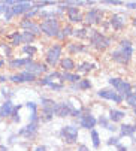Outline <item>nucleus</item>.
Returning <instances> with one entry per match:
<instances>
[{"label": "nucleus", "mask_w": 136, "mask_h": 151, "mask_svg": "<svg viewBox=\"0 0 136 151\" xmlns=\"http://www.w3.org/2000/svg\"><path fill=\"white\" fill-rule=\"evenodd\" d=\"M22 52H24L27 57H33L36 52H37V48L36 47H33V45H24V47H22Z\"/></svg>", "instance_id": "obj_34"}, {"label": "nucleus", "mask_w": 136, "mask_h": 151, "mask_svg": "<svg viewBox=\"0 0 136 151\" xmlns=\"http://www.w3.org/2000/svg\"><path fill=\"white\" fill-rule=\"evenodd\" d=\"M67 50H69L71 54H76V52H85L87 47H84L82 44H69L67 45Z\"/></svg>", "instance_id": "obj_30"}, {"label": "nucleus", "mask_w": 136, "mask_h": 151, "mask_svg": "<svg viewBox=\"0 0 136 151\" xmlns=\"http://www.w3.org/2000/svg\"><path fill=\"white\" fill-rule=\"evenodd\" d=\"M78 136H79V130L76 126H63L61 130H60V138L67 144V145H72V144H76L78 141Z\"/></svg>", "instance_id": "obj_5"}, {"label": "nucleus", "mask_w": 136, "mask_h": 151, "mask_svg": "<svg viewBox=\"0 0 136 151\" xmlns=\"http://www.w3.org/2000/svg\"><path fill=\"white\" fill-rule=\"evenodd\" d=\"M71 35H73V29H72L71 26H64V27L60 30V33H58L57 37H60V39H66L67 36H71Z\"/></svg>", "instance_id": "obj_32"}, {"label": "nucleus", "mask_w": 136, "mask_h": 151, "mask_svg": "<svg viewBox=\"0 0 136 151\" xmlns=\"http://www.w3.org/2000/svg\"><path fill=\"white\" fill-rule=\"evenodd\" d=\"M126 117V112L124 111H118V109H111L109 111V121H112V123H118V121H121L123 118Z\"/></svg>", "instance_id": "obj_24"}, {"label": "nucleus", "mask_w": 136, "mask_h": 151, "mask_svg": "<svg viewBox=\"0 0 136 151\" xmlns=\"http://www.w3.org/2000/svg\"><path fill=\"white\" fill-rule=\"evenodd\" d=\"M2 94L6 97V100H11V97H12V91H11L9 88H3V90H2Z\"/></svg>", "instance_id": "obj_43"}, {"label": "nucleus", "mask_w": 136, "mask_h": 151, "mask_svg": "<svg viewBox=\"0 0 136 151\" xmlns=\"http://www.w3.org/2000/svg\"><path fill=\"white\" fill-rule=\"evenodd\" d=\"M36 40V36L29 33V32H21V44H26V45H32L33 42Z\"/></svg>", "instance_id": "obj_29"}, {"label": "nucleus", "mask_w": 136, "mask_h": 151, "mask_svg": "<svg viewBox=\"0 0 136 151\" xmlns=\"http://www.w3.org/2000/svg\"><path fill=\"white\" fill-rule=\"evenodd\" d=\"M103 11L99 9V8H93V9H90L85 17H84V21L87 24H100L102 21H103Z\"/></svg>", "instance_id": "obj_10"}, {"label": "nucleus", "mask_w": 136, "mask_h": 151, "mask_svg": "<svg viewBox=\"0 0 136 151\" xmlns=\"http://www.w3.org/2000/svg\"><path fill=\"white\" fill-rule=\"evenodd\" d=\"M14 106L15 105L12 103V100H5L2 105H0V118H11Z\"/></svg>", "instance_id": "obj_19"}, {"label": "nucleus", "mask_w": 136, "mask_h": 151, "mask_svg": "<svg viewBox=\"0 0 136 151\" xmlns=\"http://www.w3.org/2000/svg\"><path fill=\"white\" fill-rule=\"evenodd\" d=\"M3 66H5V61H3V60H0V68H3Z\"/></svg>", "instance_id": "obj_51"}, {"label": "nucleus", "mask_w": 136, "mask_h": 151, "mask_svg": "<svg viewBox=\"0 0 136 151\" xmlns=\"http://www.w3.org/2000/svg\"><path fill=\"white\" fill-rule=\"evenodd\" d=\"M19 27L22 29V32H29V33H32L35 36L40 35V27H39L37 23H35L33 19H24L22 18L21 23H19Z\"/></svg>", "instance_id": "obj_13"}, {"label": "nucleus", "mask_w": 136, "mask_h": 151, "mask_svg": "<svg viewBox=\"0 0 136 151\" xmlns=\"http://www.w3.org/2000/svg\"><path fill=\"white\" fill-rule=\"evenodd\" d=\"M126 8H129V9H136V2H129V3H126Z\"/></svg>", "instance_id": "obj_44"}, {"label": "nucleus", "mask_w": 136, "mask_h": 151, "mask_svg": "<svg viewBox=\"0 0 136 151\" xmlns=\"http://www.w3.org/2000/svg\"><path fill=\"white\" fill-rule=\"evenodd\" d=\"M63 52V47L60 44H54L53 47H50V50L47 51V54H45V60H47L48 66L54 68L55 64L60 61V55Z\"/></svg>", "instance_id": "obj_8"}, {"label": "nucleus", "mask_w": 136, "mask_h": 151, "mask_svg": "<svg viewBox=\"0 0 136 151\" xmlns=\"http://www.w3.org/2000/svg\"><path fill=\"white\" fill-rule=\"evenodd\" d=\"M36 79L35 75L26 72V70H22V72H18V73H14L9 76V81L14 82V84H24V82H33Z\"/></svg>", "instance_id": "obj_12"}, {"label": "nucleus", "mask_w": 136, "mask_h": 151, "mask_svg": "<svg viewBox=\"0 0 136 151\" xmlns=\"http://www.w3.org/2000/svg\"><path fill=\"white\" fill-rule=\"evenodd\" d=\"M108 82L112 85V87L115 88V91L121 96V97H127L130 93H132V84L123 78H109Z\"/></svg>", "instance_id": "obj_4"}, {"label": "nucleus", "mask_w": 136, "mask_h": 151, "mask_svg": "<svg viewBox=\"0 0 136 151\" xmlns=\"http://www.w3.org/2000/svg\"><path fill=\"white\" fill-rule=\"evenodd\" d=\"M37 132H39V121L37 123H29L27 126L19 129L17 136H21V138H24L27 141H33L36 138Z\"/></svg>", "instance_id": "obj_9"}, {"label": "nucleus", "mask_w": 136, "mask_h": 151, "mask_svg": "<svg viewBox=\"0 0 136 151\" xmlns=\"http://www.w3.org/2000/svg\"><path fill=\"white\" fill-rule=\"evenodd\" d=\"M8 39H9V42H11V47H18V45H21V32H12V33H9L8 35Z\"/></svg>", "instance_id": "obj_27"}, {"label": "nucleus", "mask_w": 136, "mask_h": 151, "mask_svg": "<svg viewBox=\"0 0 136 151\" xmlns=\"http://www.w3.org/2000/svg\"><path fill=\"white\" fill-rule=\"evenodd\" d=\"M72 88H79V90H88V88H91V81L90 79H82L78 82V85H73Z\"/></svg>", "instance_id": "obj_31"}, {"label": "nucleus", "mask_w": 136, "mask_h": 151, "mask_svg": "<svg viewBox=\"0 0 136 151\" xmlns=\"http://www.w3.org/2000/svg\"><path fill=\"white\" fill-rule=\"evenodd\" d=\"M33 8L32 2H17V5L12 6V14L15 15H26Z\"/></svg>", "instance_id": "obj_17"}, {"label": "nucleus", "mask_w": 136, "mask_h": 151, "mask_svg": "<svg viewBox=\"0 0 136 151\" xmlns=\"http://www.w3.org/2000/svg\"><path fill=\"white\" fill-rule=\"evenodd\" d=\"M97 124V118L94 115H91V112H87L79 118V126L84 129H88V130H93Z\"/></svg>", "instance_id": "obj_15"}, {"label": "nucleus", "mask_w": 136, "mask_h": 151, "mask_svg": "<svg viewBox=\"0 0 136 151\" xmlns=\"http://www.w3.org/2000/svg\"><path fill=\"white\" fill-rule=\"evenodd\" d=\"M26 106L29 108V111H30L29 123H37V121H39V117H37V105H36L35 102H27Z\"/></svg>", "instance_id": "obj_21"}, {"label": "nucleus", "mask_w": 136, "mask_h": 151, "mask_svg": "<svg viewBox=\"0 0 136 151\" xmlns=\"http://www.w3.org/2000/svg\"><path fill=\"white\" fill-rule=\"evenodd\" d=\"M50 88H53V90H55V91H61L63 88H64V85H63V82H60V84H57L55 81L54 82H51L50 85H48Z\"/></svg>", "instance_id": "obj_39"}, {"label": "nucleus", "mask_w": 136, "mask_h": 151, "mask_svg": "<svg viewBox=\"0 0 136 151\" xmlns=\"http://www.w3.org/2000/svg\"><path fill=\"white\" fill-rule=\"evenodd\" d=\"M3 17H5V21H6V23L14 18V14H12V8H11V6H8V8H6V11H5Z\"/></svg>", "instance_id": "obj_40"}, {"label": "nucleus", "mask_w": 136, "mask_h": 151, "mask_svg": "<svg viewBox=\"0 0 136 151\" xmlns=\"http://www.w3.org/2000/svg\"><path fill=\"white\" fill-rule=\"evenodd\" d=\"M60 66H61V69H63L64 72H69V70H73V69L76 68V64H75V61H73L72 58L66 57V58H61V60H60Z\"/></svg>", "instance_id": "obj_23"}, {"label": "nucleus", "mask_w": 136, "mask_h": 151, "mask_svg": "<svg viewBox=\"0 0 136 151\" xmlns=\"http://www.w3.org/2000/svg\"><path fill=\"white\" fill-rule=\"evenodd\" d=\"M78 151H90V150H88V147H87V145L81 144V145L78 147Z\"/></svg>", "instance_id": "obj_45"}, {"label": "nucleus", "mask_w": 136, "mask_h": 151, "mask_svg": "<svg viewBox=\"0 0 136 151\" xmlns=\"http://www.w3.org/2000/svg\"><path fill=\"white\" fill-rule=\"evenodd\" d=\"M26 72H29V73H32V75H35V76H40L42 73H47L48 72V66L45 63H40V61H30L27 66H26V69H24Z\"/></svg>", "instance_id": "obj_11"}, {"label": "nucleus", "mask_w": 136, "mask_h": 151, "mask_svg": "<svg viewBox=\"0 0 136 151\" xmlns=\"http://www.w3.org/2000/svg\"><path fill=\"white\" fill-rule=\"evenodd\" d=\"M5 81H6V76L5 75H0V84H3Z\"/></svg>", "instance_id": "obj_49"}, {"label": "nucleus", "mask_w": 136, "mask_h": 151, "mask_svg": "<svg viewBox=\"0 0 136 151\" xmlns=\"http://www.w3.org/2000/svg\"><path fill=\"white\" fill-rule=\"evenodd\" d=\"M133 114H135V115H136V109H135V111H133Z\"/></svg>", "instance_id": "obj_53"}, {"label": "nucleus", "mask_w": 136, "mask_h": 151, "mask_svg": "<svg viewBox=\"0 0 136 151\" xmlns=\"http://www.w3.org/2000/svg\"><path fill=\"white\" fill-rule=\"evenodd\" d=\"M75 69H76L79 73H88V72H91L93 69H96V64H94V63H90V61H84V63L78 64Z\"/></svg>", "instance_id": "obj_25"}, {"label": "nucleus", "mask_w": 136, "mask_h": 151, "mask_svg": "<svg viewBox=\"0 0 136 151\" xmlns=\"http://www.w3.org/2000/svg\"><path fill=\"white\" fill-rule=\"evenodd\" d=\"M103 3H105V5H114V6H121V5H124L123 2H120V0H105Z\"/></svg>", "instance_id": "obj_41"}, {"label": "nucleus", "mask_w": 136, "mask_h": 151, "mask_svg": "<svg viewBox=\"0 0 136 151\" xmlns=\"http://www.w3.org/2000/svg\"><path fill=\"white\" fill-rule=\"evenodd\" d=\"M0 47H2V51H3V54L5 55H12V47L9 45V44H2V45H0Z\"/></svg>", "instance_id": "obj_38"}, {"label": "nucleus", "mask_w": 136, "mask_h": 151, "mask_svg": "<svg viewBox=\"0 0 136 151\" xmlns=\"http://www.w3.org/2000/svg\"><path fill=\"white\" fill-rule=\"evenodd\" d=\"M97 96L102 97V99H106V100H112V102H115V103H121L124 97H121L117 91L114 90H108V88H103V90H99L97 91Z\"/></svg>", "instance_id": "obj_14"}, {"label": "nucleus", "mask_w": 136, "mask_h": 151, "mask_svg": "<svg viewBox=\"0 0 136 151\" xmlns=\"http://www.w3.org/2000/svg\"><path fill=\"white\" fill-rule=\"evenodd\" d=\"M109 26L114 29V30L120 32V30H123V29L126 27V18H124L123 15H120V14L112 15L111 19H109Z\"/></svg>", "instance_id": "obj_18"}, {"label": "nucleus", "mask_w": 136, "mask_h": 151, "mask_svg": "<svg viewBox=\"0 0 136 151\" xmlns=\"http://www.w3.org/2000/svg\"><path fill=\"white\" fill-rule=\"evenodd\" d=\"M32 61V58L30 57H24V58H12V60H9V63H8V66L11 68V69H18V68H26L27 64Z\"/></svg>", "instance_id": "obj_20"}, {"label": "nucleus", "mask_w": 136, "mask_h": 151, "mask_svg": "<svg viewBox=\"0 0 136 151\" xmlns=\"http://www.w3.org/2000/svg\"><path fill=\"white\" fill-rule=\"evenodd\" d=\"M133 27H135V29H136V17H135V18H133Z\"/></svg>", "instance_id": "obj_52"}, {"label": "nucleus", "mask_w": 136, "mask_h": 151, "mask_svg": "<svg viewBox=\"0 0 136 151\" xmlns=\"http://www.w3.org/2000/svg\"><path fill=\"white\" fill-rule=\"evenodd\" d=\"M48 148H47V145H39L37 148H36V151H47Z\"/></svg>", "instance_id": "obj_47"}, {"label": "nucleus", "mask_w": 136, "mask_h": 151, "mask_svg": "<svg viewBox=\"0 0 136 151\" xmlns=\"http://www.w3.org/2000/svg\"><path fill=\"white\" fill-rule=\"evenodd\" d=\"M136 132L135 124H121L120 126V135L121 136H133Z\"/></svg>", "instance_id": "obj_22"}, {"label": "nucleus", "mask_w": 136, "mask_h": 151, "mask_svg": "<svg viewBox=\"0 0 136 151\" xmlns=\"http://www.w3.org/2000/svg\"><path fill=\"white\" fill-rule=\"evenodd\" d=\"M40 103H42V115H40L39 120H42V121L53 120V117H54V106H55L57 102H54L50 97H42Z\"/></svg>", "instance_id": "obj_6"}, {"label": "nucleus", "mask_w": 136, "mask_h": 151, "mask_svg": "<svg viewBox=\"0 0 136 151\" xmlns=\"http://www.w3.org/2000/svg\"><path fill=\"white\" fill-rule=\"evenodd\" d=\"M22 108V105H15L14 106V111H12V115H11V120L14 123H19L21 121V117H19V109Z\"/></svg>", "instance_id": "obj_33"}, {"label": "nucleus", "mask_w": 136, "mask_h": 151, "mask_svg": "<svg viewBox=\"0 0 136 151\" xmlns=\"http://www.w3.org/2000/svg\"><path fill=\"white\" fill-rule=\"evenodd\" d=\"M97 123H99L102 127H105V129H108V130H111V132H115V130H117V127H115L114 124H111L109 118L105 117V115H100L99 120H97Z\"/></svg>", "instance_id": "obj_28"}, {"label": "nucleus", "mask_w": 136, "mask_h": 151, "mask_svg": "<svg viewBox=\"0 0 136 151\" xmlns=\"http://www.w3.org/2000/svg\"><path fill=\"white\" fill-rule=\"evenodd\" d=\"M133 55V45L132 40L123 39L120 40V48L111 52V58L118 64H129Z\"/></svg>", "instance_id": "obj_1"}, {"label": "nucleus", "mask_w": 136, "mask_h": 151, "mask_svg": "<svg viewBox=\"0 0 136 151\" xmlns=\"http://www.w3.org/2000/svg\"><path fill=\"white\" fill-rule=\"evenodd\" d=\"M91 141H93V147L94 148H99L100 147V138H99V133H97V130H91Z\"/></svg>", "instance_id": "obj_36"}, {"label": "nucleus", "mask_w": 136, "mask_h": 151, "mask_svg": "<svg viewBox=\"0 0 136 151\" xmlns=\"http://www.w3.org/2000/svg\"><path fill=\"white\" fill-rule=\"evenodd\" d=\"M60 81H69V82H79L81 76L78 73H71V72H63L60 73Z\"/></svg>", "instance_id": "obj_26"}, {"label": "nucleus", "mask_w": 136, "mask_h": 151, "mask_svg": "<svg viewBox=\"0 0 136 151\" xmlns=\"http://www.w3.org/2000/svg\"><path fill=\"white\" fill-rule=\"evenodd\" d=\"M73 35L79 39H84V37H88V32L87 29H79V30H73Z\"/></svg>", "instance_id": "obj_37"}, {"label": "nucleus", "mask_w": 136, "mask_h": 151, "mask_svg": "<svg viewBox=\"0 0 136 151\" xmlns=\"http://www.w3.org/2000/svg\"><path fill=\"white\" fill-rule=\"evenodd\" d=\"M40 27V33H43L45 36L48 37H54V36H58L61 27H60V23L57 18H50V19H43L42 23L39 24Z\"/></svg>", "instance_id": "obj_3"}, {"label": "nucleus", "mask_w": 136, "mask_h": 151, "mask_svg": "<svg viewBox=\"0 0 136 151\" xmlns=\"http://www.w3.org/2000/svg\"><path fill=\"white\" fill-rule=\"evenodd\" d=\"M75 111H76V108L71 102H57L54 106V115L61 117V118L73 115Z\"/></svg>", "instance_id": "obj_7"}, {"label": "nucleus", "mask_w": 136, "mask_h": 151, "mask_svg": "<svg viewBox=\"0 0 136 151\" xmlns=\"http://www.w3.org/2000/svg\"><path fill=\"white\" fill-rule=\"evenodd\" d=\"M117 150H118V151H127V147H124V145L118 144V145H117Z\"/></svg>", "instance_id": "obj_46"}, {"label": "nucleus", "mask_w": 136, "mask_h": 151, "mask_svg": "<svg viewBox=\"0 0 136 151\" xmlns=\"http://www.w3.org/2000/svg\"><path fill=\"white\" fill-rule=\"evenodd\" d=\"M88 37H90V45H91L94 50H97V51H105L112 44V39L105 36L99 30H90Z\"/></svg>", "instance_id": "obj_2"}, {"label": "nucleus", "mask_w": 136, "mask_h": 151, "mask_svg": "<svg viewBox=\"0 0 136 151\" xmlns=\"http://www.w3.org/2000/svg\"><path fill=\"white\" fill-rule=\"evenodd\" d=\"M0 151H9V148L6 145H3V144H0Z\"/></svg>", "instance_id": "obj_48"}, {"label": "nucleus", "mask_w": 136, "mask_h": 151, "mask_svg": "<svg viewBox=\"0 0 136 151\" xmlns=\"http://www.w3.org/2000/svg\"><path fill=\"white\" fill-rule=\"evenodd\" d=\"M15 138H17V135H12V136L9 138V142H11V144H14V142H15Z\"/></svg>", "instance_id": "obj_50"}, {"label": "nucleus", "mask_w": 136, "mask_h": 151, "mask_svg": "<svg viewBox=\"0 0 136 151\" xmlns=\"http://www.w3.org/2000/svg\"><path fill=\"white\" fill-rule=\"evenodd\" d=\"M126 102H127V105L133 106L135 109H136V88H135V91H132V93L126 97Z\"/></svg>", "instance_id": "obj_35"}, {"label": "nucleus", "mask_w": 136, "mask_h": 151, "mask_svg": "<svg viewBox=\"0 0 136 151\" xmlns=\"http://www.w3.org/2000/svg\"><path fill=\"white\" fill-rule=\"evenodd\" d=\"M118 144H120V138L118 136H112L108 141V145H118Z\"/></svg>", "instance_id": "obj_42"}, {"label": "nucleus", "mask_w": 136, "mask_h": 151, "mask_svg": "<svg viewBox=\"0 0 136 151\" xmlns=\"http://www.w3.org/2000/svg\"><path fill=\"white\" fill-rule=\"evenodd\" d=\"M66 15H67V19L71 23H81V21H84L82 14L75 6H66Z\"/></svg>", "instance_id": "obj_16"}]
</instances>
